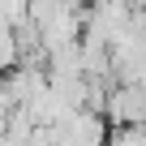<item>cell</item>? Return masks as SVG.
Masks as SVG:
<instances>
[{
	"instance_id": "obj_1",
	"label": "cell",
	"mask_w": 146,
	"mask_h": 146,
	"mask_svg": "<svg viewBox=\"0 0 146 146\" xmlns=\"http://www.w3.org/2000/svg\"><path fill=\"white\" fill-rule=\"evenodd\" d=\"M103 120L108 125H146V86L142 82H112Z\"/></svg>"
},
{
	"instance_id": "obj_2",
	"label": "cell",
	"mask_w": 146,
	"mask_h": 146,
	"mask_svg": "<svg viewBox=\"0 0 146 146\" xmlns=\"http://www.w3.org/2000/svg\"><path fill=\"white\" fill-rule=\"evenodd\" d=\"M22 64V47H17V30H13V22L0 13V73H9V69H17Z\"/></svg>"
},
{
	"instance_id": "obj_3",
	"label": "cell",
	"mask_w": 146,
	"mask_h": 146,
	"mask_svg": "<svg viewBox=\"0 0 146 146\" xmlns=\"http://www.w3.org/2000/svg\"><path fill=\"white\" fill-rule=\"evenodd\" d=\"M0 13H5V17L17 26V22H26V17H30V0H0Z\"/></svg>"
}]
</instances>
